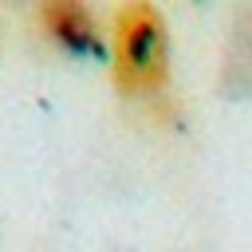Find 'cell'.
<instances>
[{
  "instance_id": "2",
  "label": "cell",
  "mask_w": 252,
  "mask_h": 252,
  "mask_svg": "<svg viewBox=\"0 0 252 252\" xmlns=\"http://www.w3.org/2000/svg\"><path fill=\"white\" fill-rule=\"evenodd\" d=\"M35 20H39L43 35L59 51H67V55H94V51H102L98 20L79 0H43L35 8Z\"/></svg>"
},
{
  "instance_id": "1",
  "label": "cell",
  "mask_w": 252,
  "mask_h": 252,
  "mask_svg": "<svg viewBox=\"0 0 252 252\" xmlns=\"http://www.w3.org/2000/svg\"><path fill=\"white\" fill-rule=\"evenodd\" d=\"M110 79L126 98L158 94L169 83V28L158 4L130 0L110 20Z\"/></svg>"
}]
</instances>
